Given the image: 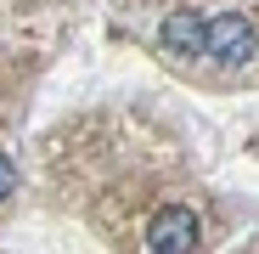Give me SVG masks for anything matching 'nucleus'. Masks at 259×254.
Here are the masks:
<instances>
[{
	"label": "nucleus",
	"instance_id": "obj_1",
	"mask_svg": "<svg viewBox=\"0 0 259 254\" xmlns=\"http://www.w3.org/2000/svg\"><path fill=\"white\" fill-rule=\"evenodd\" d=\"M197 237H203V232H197V215L181 209V203L158 209V221L147 226V248H152V254H192Z\"/></svg>",
	"mask_w": 259,
	"mask_h": 254
},
{
	"label": "nucleus",
	"instance_id": "obj_2",
	"mask_svg": "<svg viewBox=\"0 0 259 254\" xmlns=\"http://www.w3.org/2000/svg\"><path fill=\"white\" fill-rule=\"evenodd\" d=\"M203 51L214 57V62H248L253 57V28H248V17H237V12H226V17H214L208 28H203Z\"/></svg>",
	"mask_w": 259,
	"mask_h": 254
},
{
	"label": "nucleus",
	"instance_id": "obj_3",
	"mask_svg": "<svg viewBox=\"0 0 259 254\" xmlns=\"http://www.w3.org/2000/svg\"><path fill=\"white\" fill-rule=\"evenodd\" d=\"M203 17L197 12H175V17H163V28H158V40L169 51H181V57H203Z\"/></svg>",
	"mask_w": 259,
	"mask_h": 254
},
{
	"label": "nucleus",
	"instance_id": "obj_4",
	"mask_svg": "<svg viewBox=\"0 0 259 254\" xmlns=\"http://www.w3.org/2000/svg\"><path fill=\"white\" fill-rule=\"evenodd\" d=\"M12 192H17V164H12L6 153H0V203H6Z\"/></svg>",
	"mask_w": 259,
	"mask_h": 254
}]
</instances>
